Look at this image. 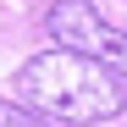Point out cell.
<instances>
[{"label":"cell","instance_id":"3957f363","mask_svg":"<svg viewBox=\"0 0 127 127\" xmlns=\"http://www.w3.org/2000/svg\"><path fill=\"white\" fill-rule=\"evenodd\" d=\"M0 127H39V122L22 111V105H6V99H0Z\"/></svg>","mask_w":127,"mask_h":127},{"label":"cell","instance_id":"7a4b0ae2","mask_svg":"<svg viewBox=\"0 0 127 127\" xmlns=\"http://www.w3.org/2000/svg\"><path fill=\"white\" fill-rule=\"evenodd\" d=\"M44 28H50V39H61L66 50L94 55V61H105L116 77H127V28H111V22L94 11V0H55V6L44 11Z\"/></svg>","mask_w":127,"mask_h":127},{"label":"cell","instance_id":"6da1fadb","mask_svg":"<svg viewBox=\"0 0 127 127\" xmlns=\"http://www.w3.org/2000/svg\"><path fill=\"white\" fill-rule=\"evenodd\" d=\"M17 99L28 111H44L61 122H111L122 116L127 89L105 61L61 44V50H39L33 61L17 66Z\"/></svg>","mask_w":127,"mask_h":127}]
</instances>
